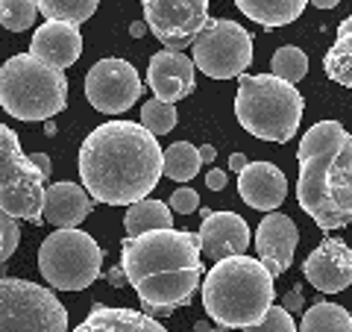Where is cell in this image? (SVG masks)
<instances>
[{"label":"cell","instance_id":"cell-12","mask_svg":"<svg viewBox=\"0 0 352 332\" xmlns=\"http://www.w3.org/2000/svg\"><path fill=\"white\" fill-rule=\"evenodd\" d=\"M141 76L138 68L126 59L106 56L91 65V71L85 74V97L97 112L106 115H120L129 106L138 103L141 97Z\"/></svg>","mask_w":352,"mask_h":332},{"label":"cell","instance_id":"cell-33","mask_svg":"<svg viewBox=\"0 0 352 332\" xmlns=\"http://www.w3.org/2000/svg\"><path fill=\"white\" fill-rule=\"evenodd\" d=\"M302 306H305V300H302V289H300V285H294V289H291L288 294H285L282 309L291 315V312H302Z\"/></svg>","mask_w":352,"mask_h":332},{"label":"cell","instance_id":"cell-17","mask_svg":"<svg viewBox=\"0 0 352 332\" xmlns=\"http://www.w3.org/2000/svg\"><path fill=\"white\" fill-rule=\"evenodd\" d=\"M238 194L247 206L258 209V212H273L285 203L288 197V180L285 174L270 162H250L244 171L238 174Z\"/></svg>","mask_w":352,"mask_h":332},{"label":"cell","instance_id":"cell-3","mask_svg":"<svg viewBox=\"0 0 352 332\" xmlns=\"http://www.w3.org/2000/svg\"><path fill=\"white\" fill-rule=\"evenodd\" d=\"M296 203L320 229H340L352 220V136L338 121H317L302 136Z\"/></svg>","mask_w":352,"mask_h":332},{"label":"cell","instance_id":"cell-42","mask_svg":"<svg viewBox=\"0 0 352 332\" xmlns=\"http://www.w3.org/2000/svg\"><path fill=\"white\" fill-rule=\"evenodd\" d=\"M214 326H208L206 324V320H197V324H194V332H212Z\"/></svg>","mask_w":352,"mask_h":332},{"label":"cell","instance_id":"cell-9","mask_svg":"<svg viewBox=\"0 0 352 332\" xmlns=\"http://www.w3.org/2000/svg\"><path fill=\"white\" fill-rule=\"evenodd\" d=\"M0 332H68V309L44 285L0 280Z\"/></svg>","mask_w":352,"mask_h":332},{"label":"cell","instance_id":"cell-11","mask_svg":"<svg viewBox=\"0 0 352 332\" xmlns=\"http://www.w3.org/2000/svg\"><path fill=\"white\" fill-rule=\"evenodd\" d=\"M144 24L164 50L182 53L208 21V0H144Z\"/></svg>","mask_w":352,"mask_h":332},{"label":"cell","instance_id":"cell-23","mask_svg":"<svg viewBox=\"0 0 352 332\" xmlns=\"http://www.w3.org/2000/svg\"><path fill=\"white\" fill-rule=\"evenodd\" d=\"M323 68L329 80H335L344 88H352V15L346 21H340L335 44L323 56Z\"/></svg>","mask_w":352,"mask_h":332},{"label":"cell","instance_id":"cell-36","mask_svg":"<svg viewBox=\"0 0 352 332\" xmlns=\"http://www.w3.org/2000/svg\"><path fill=\"white\" fill-rule=\"evenodd\" d=\"M173 312H176V309H168V306H144V315L147 318H168Z\"/></svg>","mask_w":352,"mask_h":332},{"label":"cell","instance_id":"cell-10","mask_svg":"<svg viewBox=\"0 0 352 332\" xmlns=\"http://www.w3.org/2000/svg\"><path fill=\"white\" fill-rule=\"evenodd\" d=\"M194 68L212 80H235L252 65V36L229 18H208L191 44Z\"/></svg>","mask_w":352,"mask_h":332},{"label":"cell","instance_id":"cell-16","mask_svg":"<svg viewBox=\"0 0 352 332\" xmlns=\"http://www.w3.org/2000/svg\"><path fill=\"white\" fill-rule=\"evenodd\" d=\"M194 59L182 56V53H173V50H159L153 53V59L147 65V83L156 94V101L162 103H176L182 97H188L194 92Z\"/></svg>","mask_w":352,"mask_h":332},{"label":"cell","instance_id":"cell-2","mask_svg":"<svg viewBox=\"0 0 352 332\" xmlns=\"http://www.w3.org/2000/svg\"><path fill=\"white\" fill-rule=\"evenodd\" d=\"M203 253L197 232L159 229L126 238L120 247V268L135 289L141 306H188L203 276Z\"/></svg>","mask_w":352,"mask_h":332},{"label":"cell","instance_id":"cell-39","mask_svg":"<svg viewBox=\"0 0 352 332\" xmlns=\"http://www.w3.org/2000/svg\"><path fill=\"white\" fill-rule=\"evenodd\" d=\"M129 36H132V39L147 36V24H144V21H132V24H129Z\"/></svg>","mask_w":352,"mask_h":332},{"label":"cell","instance_id":"cell-22","mask_svg":"<svg viewBox=\"0 0 352 332\" xmlns=\"http://www.w3.org/2000/svg\"><path fill=\"white\" fill-rule=\"evenodd\" d=\"M124 227H126V238H138V236L159 232V229H173L170 206L162 203V200H150L147 197V200H141V203L126 209Z\"/></svg>","mask_w":352,"mask_h":332},{"label":"cell","instance_id":"cell-21","mask_svg":"<svg viewBox=\"0 0 352 332\" xmlns=\"http://www.w3.org/2000/svg\"><path fill=\"white\" fill-rule=\"evenodd\" d=\"M235 6L261 27H285L300 18L308 3L305 0H238Z\"/></svg>","mask_w":352,"mask_h":332},{"label":"cell","instance_id":"cell-32","mask_svg":"<svg viewBox=\"0 0 352 332\" xmlns=\"http://www.w3.org/2000/svg\"><path fill=\"white\" fill-rule=\"evenodd\" d=\"M176 215H191L200 209V194L194 191V188H176L170 194V203H168Z\"/></svg>","mask_w":352,"mask_h":332},{"label":"cell","instance_id":"cell-27","mask_svg":"<svg viewBox=\"0 0 352 332\" xmlns=\"http://www.w3.org/2000/svg\"><path fill=\"white\" fill-rule=\"evenodd\" d=\"M305 74H308V56L300 48L285 44V48H279L276 53H273V76L296 85V80H302Z\"/></svg>","mask_w":352,"mask_h":332},{"label":"cell","instance_id":"cell-41","mask_svg":"<svg viewBox=\"0 0 352 332\" xmlns=\"http://www.w3.org/2000/svg\"><path fill=\"white\" fill-rule=\"evenodd\" d=\"M317 9H335V0H314Z\"/></svg>","mask_w":352,"mask_h":332},{"label":"cell","instance_id":"cell-31","mask_svg":"<svg viewBox=\"0 0 352 332\" xmlns=\"http://www.w3.org/2000/svg\"><path fill=\"white\" fill-rule=\"evenodd\" d=\"M244 332H296V324L282 306H270L267 315L261 318V324L247 326Z\"/></svg>","mask_w":352,"mask_h":332},{"label":"cell","instance_id":"cell-1","mask_svg":"<svg viewBox=\"0 0 352 332\" xmlns=\"http://www.w3.org/2000/svg\"><path fill=\"white\" fill-rule=\"evenodd\" d=\"M164 150L159 138L132 121H106L80 147V176L88 197L109 206L147 200L162 180Z\"/></svg>","mask_w":352,"mask_h":332},{"label":"cell","instance_id":"cell-44","mask_svg":"<svg viewBox=\"0 0 352 332\" xmlns=\"http://www.w3.org/2000/svg\"><path fill=\"white\" fill-rule=\"evenodd\" d=\"M0 280H6V268H3V264H0Z\"/></svg>","mask_w":352,"mask_h":332},{"label":"cell","instance_id":"cell-34","mask_svg":"<svg viewBox=\"0 0 352 332\" xmlns=\"http://www.w3.org/2000/svg\"><path fill=\"white\" fill-rule=\"evenodd\" d=\"M226 183H229V176L220 171V168H212V171L206 174V188H208V191H223Z\"/></svg>","mask_w":352,"mask_h":332},{"label":"cell","instance_id":"cell-4","mask_svg":"<svg viewBox=\"0 0 352 332\" xmlns=\"http://www.w3.org/2000/svg\"><path fill=\"white\" fill-rule=\"evenodd\" d=\"M273 276L258 259L232 256L214 262L203 282V309L220 329H247L261 324L273 306Z\"/></svg>","mask_w":352,"mask_h":332},{"label":"cell","instance_id":"cell-26","mask_svg":"<svg viewBox=\"0 0 352 332\" xmlns=\"http://www.w3.org/2000/svg\"><path fill=\"white\" fill-rule=\"evenodd\" d=\"M38 15H44L53 24H71L80 27L97 12V0H36Z\"/></svg>","mask_w":352,"mask_h":332},{"label":"cell","instance_id":"cell-18","mask_svg":"<svg viewBox=\"0 0 352 332\" xmlns=\"http://www.w3.org/2000/svg\"><path fill=\"white\" fill-rule=\"evenodd\" d=\"M30 56H36L38 62L50 65L56 71H65L82 56V32L80 27L71 24H47L36 27L30 39Z\"/></svg>","mask_w":352,"mask_h":332},{"label":"cell","instance_id":"cell-19","mask_svg":"<svg viewBox=\"0 0 352 332\" xmlns=\"http://www.w3.org/2000/svg\"><path fill=\"white\" fill-rule=\"evenodd\" d=\"M94 200L88 191L76 183H56L44 194V224H53L56 229H76L82 220L91 215Z\"/></svg>","mask_w":352,"mask_h":332},{"label":"cell","instance_id":"cell-7","mask_svg":"<svg viewBox=\"0 0 352 332\" xmlns=\"http://www.w3.org/2000/svg\"><path fill=\"white\" fill-rule=\"evenodd\" d=\"M103 250L82 229H56L38 247V271L50 289L82 291L100 280Z\"/></svg>","mask_w":352,"mask_h":332},{"label":"cell","instance_id":"cell-38","mask_svg":"<svg viewBox=\"0 0 352 332\" xmlns=\"http://www.w3.org/2000/svg\"><path fill=\"white\" fill-rule=\"evenodd\" d=\"M247 156H244V153H235V156H229V168H232L235 174H241V171H244L247 168Z\"/></svg>","mask_w":352,"mask_h":332},{"label":"cell","instance_id":"cell-37","mask_svg":"<svg viewBox=\"0 0 352 332\" xmlns=\"http://www.w3.org/2000/svg\"><path fill=\"white\" fill-rule=\"evenodd\" d=\"M109 282H112L115 285V289H120V285H124L126 282V276H124V268H120V264H118V268H109Z\"/></svg>","mask_w":352,"mask_h":332},{"label":"cell","instance_id":"cell-6","mask_svg":"<svg viewBox=\"0 0 352 332\" xmlns=\"http://www.w3.org/2000/svg\"><path fill=\"white\" fill-rule=\"evenodd\" d=\"M0 106L18 121H50L68 106V76L30 53L0 65Z\"/></svg>","mask_w":352,"mask_h":332},{"label":"cell","instance_id":"cell-40","mask_svg":"<svg viewBox=\"0 0 352 332\" xmlns=\"http://www.w3.org/2000/svg\"><path fill=\"white\" fill-rule=\"evenodd\" d=\"M217 159V150L212 145H203L200 147V162H214Z\"/></svg>","mask_w":352,"mask_h":332},{"label":"cell","instance_id":"cell-13","mask_svg":"<svg viewBox=\"0 0 352 332\" xmlns=\"http://www.w3.org/2000/svg\"><path fill=\"white\" fill-rule=\"evenodd\" d=\"M302 273L320 294H340L352 285V250L338 238H323L308 253Z\"/></svg>","mask_w":352,"mask_h":332},{"label":"cell","instance_id":"cell-43","mask_svg":"<svg viewBox=\"0 0 352 332\" xmlns=\"http://www.w3.org/2000/svg\"><path fill=\"white\" fill-rule=\"evenodd\" d=\"M44 132H47V136H53V132H56V124H53V121H47V124H44Z\"/></svg>","mask_w":352,"mask_h":332},{"label":"cell","instance_id":"cell-35","mask_svg":"<svg viewBox=\"0 0 352 332\" xmlns=\"http://www.w3.org/2000/svg\"><path fill=\"white\" fill-rule=\"evenodd\" d=\"M30 162L36 165V168L41 171V176H44V180H47V176H50V171H53V162H50V156H47V153H32V156H30Z\"/></svg>","mask_w":352,"mask_h":332},{"label":"cell","instance_id":"cell-29","mask_svg":"<svg viewBox=\"0 0 352 332\" xmlns=\"http://www.w3.org/2000/svg\"><path fill=\"white\" fill-rule=\"evenodd\" d=\"M38 15L36 0H0V24L12 32L30 30Z\"/></svg>","mask_w":352,"mask_h":332},{"label":"cell","instance_id":"cell-15","mask_svg":"<svg viewBox=\"0 0 352 332\" xmlns=\"http://www.w3.org/2000/svg\"><path fill=\"white\" fill-rule=\"evenodd\" d=\"M200 253L214 262L232 259V256H247L252 232L247 227V220L238 212H212V218L203 220L200 232Z\"/></svg>","mask_w":352,"mask_h":332},{"label":"cell","instance_id":"cell-45","mask_svg":"<svg viewBox=\"0 0 352 332\" xmlns=\"http://www.w3.org/2000/svg\"><path fill=\"white\" fill-rule=\"evenodd\" d=\"M212 332H232V329H220V326H214V329H212Z\"/></svg>","mask_w":352,"mask_h":332},{"label":"cell","instance_id":"cell-28","mask_svg":"<svg viewBox=\"0 0 352 332\" xmlns=\"http://www.w3.org/2000/svg\"><path fill=\"white\" fill-rule=\"evenodd\" d=\"M176 121H179V115H176V106L170 103H162V101H150L141 106V127H144L147 132H153V136H168V132L176 127Z\"/></svg>","mask_w":352,"mask_h":332},{"label":"cell","instance_id":"cell-8","mask_svg":"<svg viewBox=\"0 0 352 332\" xmlns=\"http://www.w3.org/2000/svg\"><path fill=\"white\" fill-rule=\"evenodd\" d=\"M47 180L21 150V138L12 127L0 124V209L15 218L30 220V224H44V194H47Z\"/></svg>","mask_w":352,"mask_h":332},{"label":"cell","instance_id":"cell-46","mask_svg":"<svg viewBox=\"0 0 352 332\" xmlns=\"http://www.w3.org/2000/svg\"><path fill=\"white\" fill-rule=\"evenodd\" d=\"M349 318H352V312H349Z\"/></svg>","mask_w":352,"mask_h":332},{"label":"cell","instance_id":"cell-30","mask_svg":"<svg viewBox=\"0 0 352 332\" xmlns=\"http://www.w3.org/2000/svg\"><path fill=\"white\" fill-rule=\"evenodd\" d=\"M18 241H21L18 220L9 218L3 209H0V264H6L12 259V253L18 250Z\"/></svg>","mask_w":352,"mask_h":332},{"label":"cell","instance_id":"cell-24","mask_svg":"<svg viewBox=\"0 0 352 332\" xmlns=\"http://www.w3.org/2000/svg\"><path fill=\"white\" fill-rule=\"evenodd\" d=\"M300 332H352V318L344 306L320 300L302 315Z\"/></svg>","mask_w":352,"mask_h":332},{"label":"cell","instance_id":"cell-25","mask_svg":"<svg viewBox=\"0 0 352 332\" xmlns=\"http://www.w3.org/2000/svg\"><path fill=\"white\" fill-rule=\"evenodd\" d=\"M200 147H194L191 141H176L164 150V165H162V176L176 183H188L200 174Z\"/></svg>","mask_w":352,"mask_h":332},{"label":"cell","instance_id":"cell-14","mask_svg":"<svg viewBox=\"0 0 352 332\" xmlns=\"http://www.w3.org/2000/svg\"><path fill=\"white\" fill-rule=\"evenodd\" d=\"M296 245H300V232H296V224L288 215L270 212L261 218L256 229V250L258 262L270 271V276H279L291 268Z\"/></svg>","mask_w":352,"mask_h":332},{"label":"cell","instance_id":"cell-5","mask_svg":"<svg viewBox=\"0 0 352 332\" xmlns=\"http://www.w3.org/2000/svg\"><path fill=\"white\" fill-rule=\"evenodd\" d=\"M305 112V101L296 85L273 74H244L238 80L235 118L250 136L273 145H285L296 136Z\"/></svg>","mask_w":352,"mask_h":332},{"label":"cell","instance_id":"cell-20","mask_svg":"<svg viewBox=\"0 0 352 332\" xmlns=\"http://www.w3.org/2000/svg\"><path fill=\"white\" fill-rule=\"evenodd\" d=\"M74 332H168L159 320L135 309H115L97 303Z\"/></svg>","mask_w":352,"mask_h":332}]
</instances>
